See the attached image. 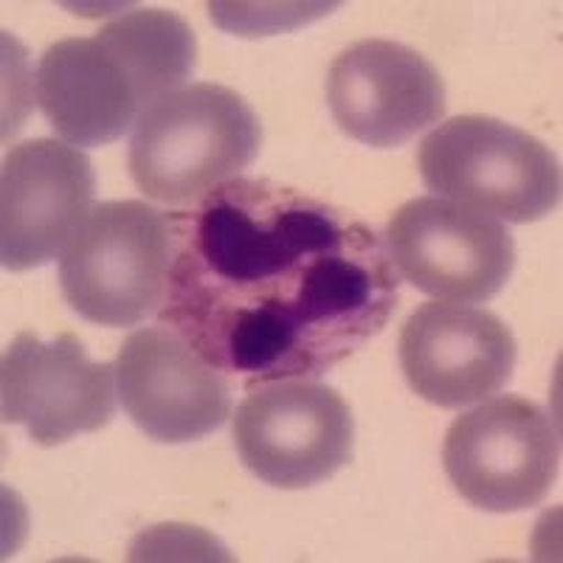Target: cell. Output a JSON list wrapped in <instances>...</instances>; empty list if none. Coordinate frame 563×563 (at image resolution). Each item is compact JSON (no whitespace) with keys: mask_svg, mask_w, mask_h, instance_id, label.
<instances>
[{"mask_svg":"<svg viewBox=\"0 0 563 563\" xmlns=\"http://www.w3.org/2000/svg\"><path fill=\"white\" fill-rule=\"evenodd\" d=\"M161 324L245 386L321 378L397 308L384 240L352 211L265 178H234L169 214Z\"/></svg>","mask_w":563,"mask_h":563,"instance_id":"obj_1","label":"cell"},{"mask_svg":"<svg viewBox=\"0 0 563 563\" xmlns=\"http://www.w3.org/2000/svg\"><path fill=\"white\" fill-rule=\"evenodd\" d=\"M97 173L77 147L32 139L12 147L0 173V260L7 271L54 263L93 211Z\"/></svg>","mask_w":563,"mask_h":563,"instance_id":"obj_10","label":"cell"},{"mask_svg":"<svg viewBox=\"0 0 563 563\" xmlns=\"http://www.w3.org/2000/svg\"><path fill=\"white\" fill-rule=\"evenodd\" d=\"M422 184L507 223H536L561 203V167L536 135L493 115H454L417 150Z\"/></svg>","mask_w":563,"mask_h":563,"instance_id":"obj_4","label":"cell"},{"mask_svg":"<svg viewBox=\"0 0 563 563\" xmlns=\"http://www.w3.org/2000/svg\"><path fill=\"white\" fill-rule=\"evenodd\" d=\"M327 104L350 139L400 147L445 115V82L409 45L361 40L330 65Z\"/></svg>","mask_w":563,"mask_h":563,"instance_id":"obj_12","label":"cell"},{"mask_svg":"<svg viewBox=\"0 0 563 563\" xmlns=\"http://www.w3.org/2000/svg\"><path fill=\"white\" fill-rule=\"evenodd\" d=\"M234 415V449L256 479L305 490L350 465L355 422L344 397L313 380L251 386Z\"/></svg>","mask_w":563,"mask_h":563,"instance_id":"obj_7","label":"cell"},{"mask_svg":"<svg viewBox=\"0 0 563 563\" xmlns=\"http://www.w3.org/2000/svg\"><path fill=\"white\" fill-rule=\"evenodd\" d=\"M386 251L417 290L454 305L493 299L516 265V243L499 220L434 195L409 200L391 214Z\"/></svg>","mask_w":563,"mask_h":563,"instance_id":"obj_8","label":"cell"},{"mask_svg":"<svg viewBox=\"0 0 563 563\" xmlns=\"http://www.w3.org/2000/svg\"><path fill=\"white\" fill-rule=\"evenodd\" d=\"M442 465L456 493L479 510H530L550 496L558 479L555 422L525 397L485 400L451 422Z\"/></svg>","mask_w":563,"mask_h":563,"instance_id":"obj_6","label":"cell"},{"mask_svg":"<svg viewBox=\"0 0 563 563\" xmlns=\"http://www.w3.org/2000/svg\"><path fill=\"white\" fill-rule=\"evenodd\" d=\"M198 68L192 26L169 9H133L93 37L48 45L34 77V97L54 133L74 147H102Z\"/></svg>","mask_w":563,"mask_h":563,"instance_id":"obj_2","label":"cell"},{"mask_svg":"<svg viewBox=\"0 0 563 563\" xmlns=\"http://www.w3.org/2000/svg\"><path fill=\"white\" fill-rule=\"evenodd\" d=\"M263 147V128L238 90L198 82L161 97L130 139V178L150 200L195 206L240 178Z\"/></svg>","mask_w":563,"mask_h":563,"instance_id":"obj_3","label":"cell"},{"mask_svg":"<svg viewBox=\"0 0 563 563\" xmlns=\"http://www.w3.org/2000/svg\"><path fill=\"white\" fill-rule=\"evenodd\" d=\"M173 268L167 211L144 200L93 206L59 256V285L70 308L102 327H135L158 316Z\"/></svg>","mask_w":563,"mask_h":563,"instance_id":"obj_5","label":"cell"},{"mask_svg":"<svg viewBox=\"0 0 563 563\" xmlns=\"http://www.w3.org/2000/svg\"><path fill=\"white\" fill-rule=\"evenodd\" d=\"M115 366L93 364L70 333L45 344L23 330L0 366L3 422L26 426L43 449L104 429L115 415Z\"/></svg>","mask_w":563,"mask_h":563,"instance_id":"obj_11","label":"cell"},{"mask_svg":"<svg viewBox=\"0 0 563 563\" xmlns=\"http://www.w3.org/2000/svg\"><path fill=\"white\" fill-rule=\"evenodd\" d=\"M333 9L335 3H209L211 20L225 32L243 37L294 32L301 23L330 14Z\"/></svg>","mask_w":563,"mask_h":563,"instance_id":"obj_14","label":"cell"},{"mask_svg":"<svg viewBox=\"0 0 563 563\" xmlns=\"http://www.w3.org/2000/svg\"><path fill=\"white\" fill-rule=\"evenodd\" d=\"M516 339L490 310L429 301L400 330V369L422 400L465 409L499 395L516 369Z\"/></svg>","mask_w":563,"mask_h":563,"instance_id":"obj_13","label":"cell"},{"mask_svg":"<svg viewBox=\"0 0 563 563\" xmlns=\"http://www.w3.org/2000/svg\"><path fill=\"white\" fill-rule=\"evenodd\" d=\"M115 389L130 420L164 445L198 442L231 415L229 375L173 327H144L115 355Z\"/></svg>","mask_w":563,"mask_h":563,"instance_id":"obj_9","label":"cell"}]
</instances>
